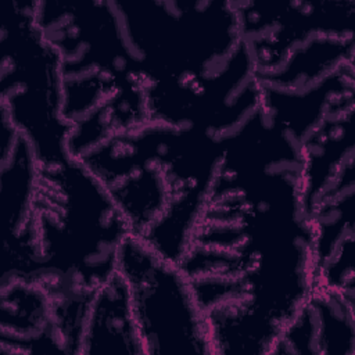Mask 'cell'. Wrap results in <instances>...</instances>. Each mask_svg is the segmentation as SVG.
I'll list each match as a JSON object with an SVG mask.
<instances>
[{"label": "cell", "mask_w": 355, "mask_h": 355, "mask_svg": "<svg viewBox=\"0 0 355 355\" xmlns=\"http://www.w3.org/2000/svg\"><path fill=\"white\" fill-rule=\"evenodd\" d=\"M0 288V352L64 354L50 291L24 279L1 282Z\"/></svg>", "instance_id": "cell-5"}, {"label": "cell", "mask_w": 355, "mask_h": 355, "mask_svg": "<svg viewBox=\"0 0 355 355\" xmlns=\"http://www.w3.org/2000/svg\"><path fill=\"white\" fill-rule=\"evenodd\" d=\"M1 116L32 144L42 165L69 158L61 60L36 21V0L7 1L1 33Z\"/></svg>", "instance_id": "cell-2"}, {"label": "cell", "mask_w": 355, "mask_h": 355, "mask_svg": "<svg viewBox=\"0 0 355 355\" xmlns=\"http://www.w3.org/2000/svg\"><path fill=\"white\" fill-rule=\"evenodd\" d=\"M0 200L3 211V258L24 244L33 212L40 162L29 140L1 116Z\"/></svg>", "instance_id": "cell-6"}, {"label": "cell", "mask_w": 355, "mask_h": 355, "mask_svg": "<svg viewBox=\"0 0 355 355\" xmlns=\"http://www.w3.org/2000/svg\"><path fill=\"white\" fill-rule=\"evenodd\" d=\"M116 270L129 290L144 355H214L205 313L179 263L130 233L121 247Z\"/></svg>", "instance_id": "cell-3"}, {"label": "cell", "mask_w": 355, "mask_h": 355, "mask_svg": "<svg viewBox=\"0 0 355 355\" xmlns=\"http://www.w3.org/2000/svg\"><path fill=\"white\" fill-rule=\"evenodd\" d=\"M355 297L315 286L270 355H354Z\"/></svg>", "instance_id": "cell-4"}, {"label": "cell", "mask_w": 355, "mask_h": 355, "mask_svg": "<svg viewBox=\"0 0 355 355\" xmlns=\"http://www.w3.org/2000/svg\"><path fill=\"white\" fill-rule=\"evenodd\" d=\"M143 355V345L123 277L116 270L93 294L82 337L80 355Z\"/></svg>", "instance_id": "cell-7"}, {"label": "cell", "mask_w": 355, "mask_h": 355, "mask_svg": "<svg viewBox=\"0 0 355 355\" xmlns=\"http://www.w3.org/2000/svg\"><path fill=\"white\" fill-rule=\"evenodd\" d=\"M130 227L101 180L78 158L42 165L29 230L1 279L50 293H94L118 268Z\"/></svg>", "instance_id": "cell-1"}]
</instances>
